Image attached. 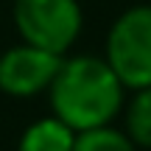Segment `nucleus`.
<instances>
[{
  "mask_svg": "<svg viewBox=\"0 0 151 151\" xmlns=\"http://www.w3.org/2000/svg\"><path fill=\"white\" fill-rule=\"evenodd\" d=\"M123 101V84L106 59L76 56L62 62L50 84L53 115L73 132L109 126Z\"/></svg>",
  "mask_w": 151,
  "mask_h": 151,
  "instance_id": "f257e3e1",
  "label": "nucleus"
},
{
  "mask_svg": "<svg viewBox=\"0 0 151 151\" xmlns=\"http://www.w3.org/2000/svg\"><path fill=\"white\" fill-rule=\"evenodd\" d=\"M62 62L65 59L59 53H50V50H42L37 45L22 42L0 56V90L17 98L50 90Z\"/></svg>",
  "mask_w": 151,
  "mask_h": 151,
  "instance_id": "20e7f679",
  "label": "nucleus"
},
{
  "mask_svg": "<svg viewBox=\"0 0 151 151\" xmlns=\"http://www.w3.org/2000/svg\"><path fill=\"white\" fill-rule=\"evenodd\" d=\"M106 62L123 87H151V6H134L115 20L106 39Z\"/></svg>",
  "mask_w": 151,
  "mask_h": 151,
  "instance_id": "f03ea898",
  "label": "nucleus"
},
{
  "mask_svg": "<svg viewBox=\"0 0 151 151\" xmlns=\"http://www.w3.org/2000/svg\"><path fill=\"white\" fill-rule=\"evenodd\" d=\"M126 129H129V137L134 140V146L151 148V87L137 90L134 101L129 104Z\"/></svg>",
  "mask_w": 151,
  "mask_h": 151,
  "instance_id": "0eeeda50",
  "label": "nucleus"
},
{
  "mask_svg": "<svg viewBox=\"0 0 151 151\" xmlns=\"http://www.w3.org/2000/svg\"><path fill=\"white\" fill-rule=\"evenodd\" d=\"M73 151H137L134 140L112 126H98V129L76 132V148Z\"/></svg>",
  "mask_w": 151,
  "mask_h": 151,
  "instance_id": "423d86ee",
  "label": "nucleus"
},
{
  "mask_svg": "<svg viewBox=\"0 0 151 151\" xmlns=\"http://www.w3.org/2000/svg\"><path fill=\"white\" fill-rule=\"evenodd\" d=\"M76 148V132L59 118H42L31 123L20 137L17 151H73Z\"/></svg>",
  "mask_w": 151,
  "mask_h": 151,
  "instance_id": "39448f33",
  "label": "nucleus"
},
{
  "mask_svg": "<svg viewBox=\"0 0 151 151\" xmlns=\"http://www.w3.org/2000/svg\"><path fill=\"white\" fill-rule=\"evenodd\" d=\"M14 25L22 42L62 56L81 31V9L76 0H14Z\"/></svg>",
  "mask_w": 151,
  "mask_h": 151,
  "instance_id": "7ed1b4c3",
  "label": "nucleus"
}]
</instances>
